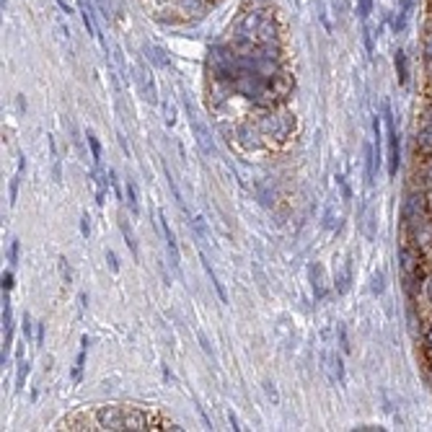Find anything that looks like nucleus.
Returning <instances> with one entry per match:
<instances>
[{"label":"nucleus","instance_id":"1","mask_svg":"<svg viewBox=\"0 0 432 432\" xmlns=\"http://www.w3.org/2000/svg\"><path fill=\"white\" fill-rule=\"evenodd\" d=\"M293 129H295L293 114L285 111L282 106L267 109V114L259 120V132H262V138L285 140V138H290V132H293Z\"/></svg>","mask_w":432,"mask_h":432},{"label":"nucleus","instance_id":"2","mask_svg":"<svg viewBox=\"0 0 432 432\" xmlns=\"http://www.w3.org/2000/svg\"><path fill=\"white\" fill-rule=\"evenodd\" d=\"M88 414H91L96 430H127L129 406H120V404L99 406V409H93Z\"/></svg>","mask_w":432,"mask_h":432},{"label":"nucleus","instance_id":"3","mask_svg":"<svg viewBox=\"0 0 432 432\" xmlns=\"http://www.w3.org/2000/svg\"><path fill=\"white\" fill-rule=\"evenodd\" d=\"M383 120H386V129H388V176L396 179L399 174V163H401V145H399V129L394 125V117H391V106L383 104Z\"/></svg>","mask_w":432,"mask_h":432},{"label":"nucleus","instance_id":"4","mask_svg":"<svg viewBox=\"0 0 432 432\" xmlns=\"http://www.w3.org/2000/svg\"><path fill=\"white\" fill-rule=\"evenodd\" d=\"M186 111H189V127H192L194 138H197V145H200V150H202L205 156H212V153H215V145H212L207 127H205L202 122L197 120V114H194L192 109H186Z\"/></svg>","mask_w":432,"mask_h":432},{"label":"nucleus","instance_id":"5","mask_svg":"<svg viewBox=\"0 0 432 432\" xmlns=\"http://www.w3.org/2000/svg\"><path fill=\"white\" fill-rule=\"evenodd\" d=\"M269 88H272V93L277 96V102L282 104L290 99V93L295 91V81H293V75L285 73V70H280V73L269 81Z\"/></svg>","mask_w":432,"mask_h":432},{"label":"nucleus","instance_id":"6","mask_svg":"<svg viewBox=\"0 0 432 432\" xmlns=\"http://www.w3.org/2000/svg\"><path fill=\"white\" fill-rule=\"evenodd\" d=\"M161 230H163V239H166V248H168V257H171V267L176 272H182V254H179V243H176V236L168 221H166V215L161 212Z\"/></svg>","mask_w":432,"mask_h":432},{"label":"nucleus","instance_id":"7","mask_svg":"<svg viewBox=\"0 0 432 432\" xmlns=\"http://www.w3.org/2000/svg\"><path fill=\"white\" fill-rule=\"evenodd\" d=\"M257 42L259 45H277V24L272 10L262 13V21H259V29H257Z\"/></svg>","mask_w":432,"mask_h":432},{"label":"nucleus","instance_id":"8","mask_svg":"<svg viewBox=\"0 0 432 432\" xmlns=\"http://www.w3.org/2000/svg\"><path fill=\"white\" fill-rule=\"evenodd\" d=\"M200 262H202V269H205V272H207V277H210L212 287L218 290V298H221L223 303H228V293H225V287H223V282H221V280H218V275L212 272L210 262H207V257H205V254H200Z\"/></svg>","mask_w":432,"mask_h":432},{"label":"nucleus","instance_id":"9","mask_svg":"<svg viewBox=\"0 0 432 432\" xmlns=\"http://www.w3.org/2000/svg\"><path fill=\"white\" fill-rule=\"evenodd\" d=\"M311 285H313V293H316V298H323L326 295V280H323V267L321 264H313L311 267Z\"/></svg>","mask_w":432,"mask_h":432},{"label":"nucleus","instance_id":"10","mask_svg":"<svg viewBox=\"0 0 432 432\" xmlns=\"http://www.w3.org/2000/svg\"><path fill=\"white\" fill-rule=\"evenodd\" d=\"M394 65H396V78H399V83H401V86H406V81H409V63H406V52H404V49H399V52H396Z\"/></svg>","mask_w":432,"mask_h":432},{"label":"nucleus","instance_id":"11","mask_svg":"<svg viewBox=\"0 0 432 432\" xmlns=\"http://www.w3.org/2000/svg\"><path fill=\"white\" fill-rule=\"evenodd\" d=\"M376 147H373V143H365V176H368V184H373V179H376Z\"/></svg>","mask_w":432,"mask_h":432},{"label":"nucleus","instance_id":"12","mask_svg":"<svg viewBox=\"0 0 432 432\" xmlns=\"http://www.w3.org/2000/svg\"><path fill=\"white\" fill-rule=\"evenodd\" d=\"M24 166H26V158L21 156L19 166H16V174H13V179H10V205H16V200H19V186H21V179H24Z\"/></svg>","mask_w":432,"mask_h":432},{"label":"nucleus","instance_id":"13","mask_svg":"<svg viewBox=\"0 0 432 432\" xmlns=\"http://www.w3.org/2000/svg\"><path fill=\"white\" fill-rule=\"evenodd\" d=\"M239 138L241 143L246 147H259V138H262V132H254L251 125H241L239 127Z\"/></svg>","mask_w":432,"mask_h":432},{"label":"nucleus","instance_id":"14","mask_svg":"<svg viewBox=\"0 0 432 432\" xmlns=\"http://www.w3.org/2000/svg\"><path fill=\"white\" fill-rule=\"evenodd\" d=\"M350 282H352V264L350 262H344V269H342V275L337 277V293L344 295L350 290Z\"/></svg>","mask_w":432,"mask_h":432},{"label":"nucleus","instance_id":"15","mask_svg":"<svg viewBox=\"0 0 432 432\" xmlns=\"http://www.w3.org/2000/svg\"><path fill=\"white\" fill-rule=\"evenodd\" d=\"M86 140H88V147H91V158H93V166L96 168H102V143L96 140V135H93L91 129L86 132Z\"/></svg>","mask_w":432,"mask_h":432},{"label":"nucleus","instance_id":"16","mask_svg":"<svg viewBox=\"0 0 432 432\" xmlns=\"http://www.w3.org/2000/svg\"><path fill=\"white\" fill-rule=\"evenodd\" d=\"M125 194H127V205L129 210L135 212V215H140V200H138V189H135V182H129L125 184Z\"/></svg>","mask_w":432,"mask_h":432},{"label":"nucleus","instance_id":"17","mask_svg":"<svg viewBox=\"0 0 432 432\" xmlns=\"http://www.w3.org/2000/svg\"><path fill=\"white\" fill-rule=\"evenodd\" d=\"M86 350H88V337H83L81 339V352H78V358H75V370H73L75 381H81L83 365H86Z\"/></svg>","mask_w":432,"mask_h":432},{"label":"nucleus","instance_id":"18","mask_svg":"<svg viewBox=\"0 0 432 432\" xmlns=\"http://www.w3.org/2000/svg\"><path fill=\"white\" fill-rule=\"evenodd\" d=\"M122 236H125V243L129 246V251H132V257L138 259L140 257V248H138V241H135V233L127 228V223H122Z\"/></svg>","mask_w":432,"mask_h":432},{"label":"nucleus","instance_id":"19","mask_svg":"<svg viewBox=\"0 0 432 432\" xmlns=\"http://www.w3.org/2000/svg\"><path fill=\"white\" fill-rule=\"evenodd\" d=\"M179 8L186 13H200L202 10V0H179Z\"/></svg>","mask_w":432,"mask_h":432},{"label":"nucleus","instance_id":"20","mask_svg":"<svg viewBox=\"0 0 432 432\" xmlns=\"http://www.w3.org/2000/svg\"><path fill=\"white\" fill-rule=\"evenodd\" d=\"M192 228H194V233H197V239H207V225H205V221L200 215L192 218Z\"/></svg>","mask_w":432,"mask_h":432},{"label":"nucleus","instance_id":"21","mask_svg":"<svg viewBox=\"0 0 432 432\" xmlns=\"http://www.w3.org/2000/svg\"><path fill=\"white\" fill-rule=\"evenodd\" d=\"M383 287H386V275H383V272H376V275H373V293L381 295L383 293Z\"/></svg>","mask_w":432,"mask_h":432},{"label":"nucleus","instance_id":"22","mask_svg":"<svg viewBox=\"0 0 432 432\" xmlns=\"http://www.w3.org/2000/svg\"><path fill=\"white\" fill-rule=\"evenodd\" d=\"M29 376V362H24V360H21L19 362V378H16V388H24V378Z\"/></svg>","mask_w":432,"mask_h":432},{"label":"nucleus","instance_id":"23","mask_svg":"<svg viewBox=\"0 0 432 432\" xmlns=\"http://www.w3.org/2000/svg\"><path fill=\"white\" fill-rule=\"evenodd\" d=\"M422 52H424V60H427V63H432V29H430V34L424 37Z\"/></svg>","mask_w":432,"mask_h":432},{"label":"nucleus","instance_id":"24","mask_svg":"<svg viewBox=\"0 0 432 432\" xmlns=\"http://www.w3.org/2000/svg\"><path fill=\"white\" fill-rule=\"evenodd\" d=\"M337 184H339V189H342V197H344V200H352V189H350V184L344 182V176H337Z\"/></svg>","mask_w":432,"mask_h":432},{"label":"nucleus","instance_id":"25","mask_svg":"<svg viewBox=\"0 0 432 432\" xmlns=\"http://www.w3.org/2000/svg\"><path fill=\"white\" fill-rule=\"evenodd\" d=\"M60 272H63L65 285H70V267H67V259L65 257H60Z\"/></svg>","mask_w":432,"mask_h":432},{"label":"nucleus","instance_id":"26","mask_svg":"<svg viewBox=\"0 0 432 432\" xmlns=\"http://www.w3.org/2000/svg\"><path fill=\"white\" fill-rule=\"evenodd\" d=\"M339 344H342V352H350V339H347L344 326H339Z\"/></svg>","mask_w":432,"mask_h":432},{"label":"nucleus","instance_id":"27","mask_svg":"<svg viewBox=\"0 0 432 432\" xmlns=\"http://www.w3.org/2000/svg\"><path fill=\"white\" fill-rule=\"evenodd\" d=\"M19 251H21V243L19 241H13V243H10V264L19 262Z\"/></svg>","mask_w":432,"mask_h":432},{"label":"nucleus","instance_id":"28","mask_svg":"<svg viewBox=\"0 0 432 432\" xmlns=\"http://www.w3.org/2000/svg\"><path fill=\"white\" fill-rule=\"evenodd\" d=\"M264 391H267L269 401H275V404H277V401H280V396H277V388L272 386V383H269V381H267V383H264Z\"/></svg>","mask_w":432,"mask_h":432},{"label":"nucleus","instance_id":"29","mask_svg":"<svg viewBox=\"0 0 432 432\" xmlns=\"http://www.w3.org/2000/svg\"><path fill=\"white\" fill-rule=\"evenodd\" d=\"M10 287H13V272H6L3 275V293H10Z\"/></svg>","mask_w":432,"mask_h":432},{"label":"nucleus","instance_id":"30","mask_svg":"<svg viewBox=\"0 0 432 432\" xmlns=\"http://www.w3.org/2000/svg\"><path fill=\"white\" fill-rule=\"evenodd\" d=\"M106 262H109V267L114 269V272H120V262H117V254H114V251H106Z\"/></svg>","mask_w":432,"mask_h":432},{"label":"nucleus","instance_id":"31","mask_svg":"<svg viewBox=\"0 0 432 432\" xmlns=\"http://www.w3.org/2000/svg\"><path fill=\"white\" fill-rule=\"evenodd\" d=\"M334 365H337V376H339V383H344V365H342L339 355H337V358H334Z\"/></svg>","mask_w":432,"mask_h":432},{"label":"nucleus","instance_id":"32","mask_svg":"<svg viewBox=\"0 0 432 432\" xmlns=\"http://www.w3.org/2000/svg\"><path fill=\"white\" fill-rule=\"evenodd\" d=\"M81 233L88 239V233H91V225H88V215H83L81 218Z\"/></svg>","mask_w":432,"mask_h":432},{"label":"nucleus","instance_id":"33","mask_svg":"<svg viewBox=\"0 0 432 432\" xmlns=\"http://www.w3.org/2000/svg\"><path fill=\"white\" fill-rule=\"evenodd\" d=\"M197 337H200V344H202V350L207 352V355H215V352H212V347H210V342L205 339V334H202V331H200V334H197Z\"/></svg>","mask_w":432,"mask_h":432},{"label":"nucleus","instance_id":"34","mask_svg":"<svg viewBox=\"0 0 432 432\" xmlns=\"http://www.w3.org/2000/svg\"><path fill=\"white\" fill-rule=\"evenodd\" d=\"M228 422H230V427H233V430H241L239 417H236V414H233V412H228Z\"/></svg>","mask_w":432,"mask_h":432},{"label":"nucleus","instance_id":"35","mask_svg":"<svg viewBox=\"0 0 432 432\" xmlns=\"http://www.w3.org/2000/svg\"><path fill=\"white\" fill-rule=\"evenodd\" d=\"M24 337H26V342L31 337V321H29V316H24Z\"/></svg>","mask_w":432,"mask_h":432},{"label":"nucleus","instance_id":"36","mask_svg":"<svg viewBox=\"0 0 432 432\" xmlns=\"http://www.w3.org/2000/svg\"><path fill=\"white\" fill-rule=\"evenodd\" d=\"M365 47H368V52L373 55V34L370 31H365Z\"/></svg>","mask_w":432,"mask_h":432},{"label":"nucleus","instance_id":"37","mask_svg":"<svg viewBox=\"0 0 432 432\" xmlns=\"http://www.w3.org/2000/svg\"><path fill=\"white\" fill-rule=\"evenodd\" d=\"M45 342V323H39V329H37V344H42Z\"/></svg>","mask_w":432,"mask_h":432},{"label":"nucleus","instance_id":"38","mask_svg":"<svg viewBox=\"0 0 432 432\" xmlns=\"http://www.w3.org/2000/svg\"><path fill=\"white\" fill-rule=\"evenodd\" d=\"M57 6H60V8H63V13H67V16H70V13H73V8H70V6H67V3H65V0H57Z\"/></svg>","mask_w":432,"mask_h":432},{"label":"nucleus","instance_id":"39","mask_svg":"<svg viewBox=\"0 0 432 432\" xmlns=\"http://www.w3.org/2000/svg\"><path fill=\"white\" fill-rule=\"evenodd\" d=\"M323 225H326V228H331V225H334V215H331V207L326 210V223H323Z\"/></svg>","mask_w":432,"mask_h":432},{"label":"nucleus","instance_id":"40","mask_svg":"<svg viewBox=\"0 0 432 432\" xmlns=\"http://www.w3.org/2000/svg\"><path fill=\"white\" fill-rule=\"evenodd\" d=\"M427 215H430V221H432V189L427 192Z\"/></svg>","mask_w":432,"mask_h":432},{"label":"nucleus","instance_id":"41","mask_svg":"<svg viewBox=\"0 0 432 432\" xmlns=\"http://www.w3.org/2000/svg\"><path fill=\"white\" fill-rule=\"evenodd\" d=\"M424 93H427V99L432 102V78H430V83H427V88H424Z\"/></svg>","mask_w":432,"mask_h":432},{"label":"nucleus","instance_id":"42","mask_svg":"<svg viewBox=\"0 0 432 432\" xmlns=\"http://www.w3.org/2000/svg\"><path fill=\"white\" fill-rule=\"evenodd\" d=\"M424 257L430 259V264H432V243H430V246H427V248H424Z\"/></svg>","mask_w":432,"mask_h":432}]
</instances>
